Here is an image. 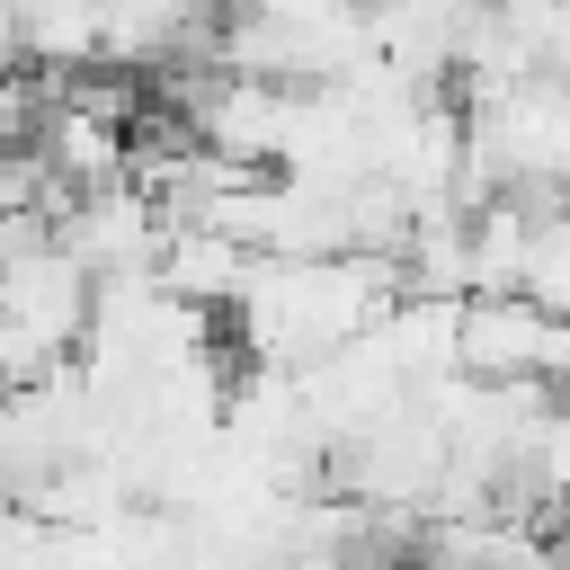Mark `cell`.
<instances>
[{
  "label": "cell",
  "mask_w": 570,
  "mask_h": 570,
  "mask_svg": "<svg viewBox=\"0 0 570 570\" xmlns=\"http://www.w3.org/2000/svg\"><path fill=\"white\" fill-rule=\"evenodd\" d=\"M428 570H570L552 525H517V517H454L419 534Z\"/></svg>",
  "instance_id": "3957f363"
},
{
  "label": "cell",
  "mask_w": 570,
  "mask_h": 570,
  "mask_svg": "<svg viewBox=\"0 0 570 570\" xmlns=\"http://www.w3.org/2000/svg\"><path fill=\"white\" fill-rule=\"evenodd\" d=\"M89 312H98V276H89L71 249H53V232L27 240V249L0 267V321H9L45 365H62V356L89 338Z\"/></svg>",
  "instance_id": "6da1fadb"
},
{
  "label": "cell",
  "mask_w": 570,
  "mask_h": 570,
  "mask_svg": "<svg viewBox=\"0 0 570 570\" xmlns=\"http://www.w3.org/2000/svg\"><path fill=\"white\" fill-rule=\"evenodd\" d=\"M463 383H543L570 392V321L534 312L525 294L463 303Z\"/></svg>",
  "instance_id": "7a4b0ae2"
}]
</instances>
